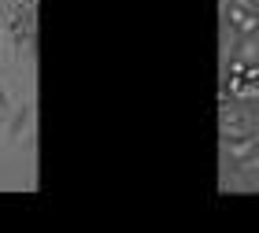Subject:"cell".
Segmentation results:
<instances>
[{
  "label": "cell",
  "mask_w": 259,
  "mask_h": 233,
  "mask_svg": "<svg viewBox=\"0 0 259 233\" xmlns=\"http://www.w3.org/2000/svg\"><path fill=\"white\" fill-rule=\"evenodd\" d=\"M0 26H4L11 49H26L30 37H33V0H22V4L0 22Z\"/></svg>",
  "instance_id": "6da1fadb"
},
{
  "label": "cell",
  "mask_w": 259,
  "mask_h": 233,
  "mask_svg": "<svg viewBox=\"0 0 259 233\" xmlns=\"http://www.w3.org/2000/svg\"><path fill=\"white\" fill-rule=\"evenodd\" d=\"M19 4H22V0H0V22H4V19H8V15H11V11H15Z\"/></svg>",
  "instance_id": "7a4b0ae2"
},
{
  "label": "cell",
  "mask_w": 259,
  "mask_h": 233,
  "mask_svg": "<svg viewBox=\"0 0 259 233\" xmlns=\"http://www.w3.org/2000/svg\"><path fill=\"white\" fill-rule=\"evenodd\" d=\"M8 111H11V100H8V92H4V85H0V122L8 119Z\"/></svg>",
  "instance_id": "3957f363"
}]
</instances>
